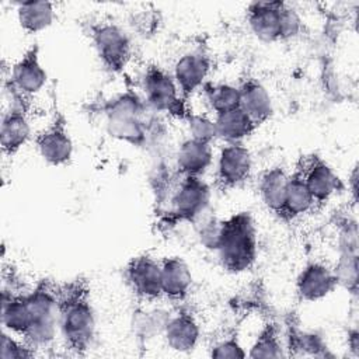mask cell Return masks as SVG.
Segmentation results:
<instances>
[{
    "label": "cell",
    "mask_w": 359,
    "mask_h": 359,
    "mask_svg": "<svg viewBox=\"0 0 359 359\" xmlns=\"http://www.w3.org/2000/svg\"><path fill=\"white\" fill-rule=\"evenodd\" d=\"M349 189L352 192L353 201L356 202V194H358V165L353 167L351 175H349Z\"/></svg>",
    "instance_id": "36"
},
{
    "label": "cell",
    "mask_w": 359,
    "mask_h": 359,
    "mask_svg": "<svg viewBox=\"0 0 359 359\" xmlns=\"http://www.w3.org/2000/svg\"><path fill=\"white\" fill-rule=\"evenodd\" d=\"M215 251L226 272L241 273L252 268L257 261L258 240L250 212H237L220 220Z\"/></svg>",
    "instance_id": "2"
},
{
    "label": "cell",
    "mask_w": 359,
    "mask_h": 359,
    "mask_svg": "<svg viewBox=\"0 0 359 359\" xmlns=\"http://www.w3.org/2000/svg\"><path fill=\"white\" fill-rule=\"evenodd\" d=\"M163 296L171 302H184L192 286V272L181 257H167L161 262Z\"/></svg>",
    "instance_id": "21"
},
{
    "label": "cell",
    "mask_w": 359,
    "mask_h": 359,
    "mask_svg": "<svg viewBox=\"0 0 359 359\" xmlns=\"http://www.w3.org/2000/svg\"><path fill=\"white\" fill-rule=\"evenodd\" d=\"M213 161L212 144L194 139L184 140L175 154L177 177H202Z\"/></svg>",
    "instance_id": "20"
},
{
    "label": "cell",
    "mask_w": 359,
    "mask_h": 359,
    "mask_svg": "<svg viewBox=\"0 0 359 359\" xmlns=\"http://www.w3.org/2000/svg\"><path fill=\"white\" fill-rule=\"evenodd\" d=\"M210 66V57L203 52H188L175 62L172 77L181 97L187 102L189 97L206 83Z\"/></svg>",
    "instance_id": "14"
},
{
    "label": "cell",
    "mask_w": 359,
    "mask_h": 359,
    "mask_svg": "<svg viewBox=\"0 0 359 359\" xmlns=\"http://www.w3.org/2000/svg\"><path fill=\"white\" fill-rule=\"evenodd\" d=\"M147 108L146 101L132 88L105 101L101 112L108 135L132 146H144L150 135V126L144 119Z\"/></svg>",
    "instance_id": "3"
},
{
    "label": "cell",
    "mask_w": 359,
    "mask_h": 359,
    "mask_svg": "<svg viewBox=\"0 0 359 359\" xmlns=\"http://www.w3.org/2000/svg\"><path fill=\"white\" fill-rule=\"evenodd\" d=\"M163 335L172 351H194L201 338V327L194 311L188 307H181L174 316H170Z\"/></svg>",
    "instance_id": "16"
},
{
    "label": "cell",
    "mask_w": 359,
    "mask_h": 359,
    "mask_svg": "<svg viewBox=\"0 0 359 359\" xmlns=\"http://www.w3.org/2000/svg\"><path fill=\"white\" fill-rule=\"evenodd\" d=\"M143 91L146 104L157 112H165L184 121L191 111L187 101L181 97L172 74L157 65H149L146 67Z\"/></svg>",
    "instance_id": "6"
},
{
    "label": "cell",
    "mask_w": 359,
    "mask_h": 359,
    "mask_svg": "<svg viewBox=\"0 0 359 359\" xmlns=\"http://www.w3.org/2000/svg\"><path fill=\"white\" fill-rule=\"evenodd\" d=\"M31 311V327L24 341L35 351L49 346L59 330L57 283L41 279L34 289L27 292Z\"/></svg>",
    "instance_id": "4"
},
{
    "label": "cell",
    "mask_w": 359,
    "mask_h": 359,
    "mask_svg": "<svg viewBox=\"0 0 359 359\" xmlns=\"http://www.w3.org/2000/svg\"><path fill=\"white\" fill-rule=\"evenodd\" d=\"M316 208L313 196L306 185L303 170L300 160L296 164L294 171L287 178V187H286V198H285V208L282 220L290 222Z\"/></svg>",
    "instance_id": "24"
},
{
    "label": "cell",
    "mask_w": 359,
    "mask_h": 359,
    "mask_svg": "<svg viewBox=\"0 0 359 359\" xmlns=\"http://www.w3.org/2000/svg\"><path fill=\"white\" fill-rule=\"evenodd\" d=\"M338 285L344 286L353 296L358 293V254L341 252L339 259L332 269Z\"/></svg>",
    "instance_id": "29"
},
{
    "label": "cell",
    "mask_w": 359,
    "mask_h": 359,
    "mask_svg": "<svg viewBox=\"0 0 359 359\" xmlns=\"http://www.w3.org/2000/svg\"><path fill=\"white\" fill-rule=\"evenodd\" d=\"M184 121L188 125L191 139L202 142V143H209V144H212V142L217 139L215 119H210L206 115L195 114V112L189 111Z\"/></svg>",
    "instance_id": "31"
},
{
    "label": "cell",
    "mask_w": 359,
    "mask_h": 359,
    "mask_svg": "<svg viewBox=\"0 0 359 359\" xmlns=\"http://www.w3.org/2000/svg\"><path fill=\"white\" fill-rule=\"evenodd\" d=\"M35 146L41 158L53 167L65 165L73 156V140L69 133L67 119L60 111L55 91L52 93L50 123L35 136Z\"/></svg>",
    "instance_id": "8"
},
{
    "label": "cell",
    "mask_w": 359,
    "mask_h": 359,
    "mask_svg": "<svg viewBox=\"0 0 359 359\" xmlns=\"http://www.w3.org/2000/svg\"><path fill=\"white\" fill-rule=\"evenodd\" d=\"M285 351L290 356H314V358H332L325 341L321 335L310 331H303L293 318L286 321Z\"/></svg>",
    "instance_id": "22"
},
{
    "label": "cell",
    "mask_w": 359,
    "mask_h": 359,
    "mask_svg": "<svg viewBox=\"0 0 359 359\" xmlns=\"http://www.w3.org/2000/svg\"><path fill=\"white\" fill-rule=\"evenodd\" d=\"M168 318H170V314L163 313L160 310L150 311V313L139 311L135 314L133 328H135L136 334L139 335V338H142V339L151 338L158 331L164 332Z\"/></svg>",
    "instance_id": "30"
},
{
    "label": "cell",
    "mask_w": 359,
    "mask_h": 359,
    "mask_svg": "<svg viewBox=\"0 0 359 359\" xmlns=\"http://www.w3.org/2000/svg\"><path fill=\"white\" fill-rule=\"evenodd\" d=\"M217 139L224 143H243L258 128L254 121L238 107L231 111L217 114L215 118Z\"/></svg>",
    "instance_id": "25"
},
{
    "label": "cell",
    "mask_w": 359,
    "mask_h": 359,
    "mask_svg": "<svg viewBox=\"0 0 359 359\" xmlns=\"http://www.w3.org/2000/svg\"><path fill=\"white\" fill-rule=\"evenodd\" d=\"M346 344H348V348H349L352 356L358 358L359 356V331L356 327H353L348 331Z\"/></svg>",
    "instance_id": "35"
},
{
    "label": "cell",
    "mask_w": 359,
    "mask_h": 359,
    "mask_svg": "<svg viewBox=\"0 0 359 359\" xmlns=\"http://www.w3.org/2000/svg\"><path fill=\"white\" fill-rule=\"evenodd\" d=\"M303 28V21L296 8L285 3L282 13V41L296 38Z\"/></svg>",
    "instance_id": "34"
},
{
    "label": "cell",
    "mask_w": 359,
    "mask_h": 359,
    "mask_svg": "<svg viewBox=\"0 0 359 359\" xmlns=\"http://www.w3.org/2000/svg\"><path fill=\"white\" fill-rule=\"evenodd\" d=\"M202 88L209 107L216 115L240 107V91L237 86L229 83H205Z\"/></svg>",
    "instance_id": "28"
},
{
    "label": "cell",
    "mask_w": 359,
    "mask_h": 359,
    "mask_svg": "<svg viewBox=\"0 0 359 359\" xmlns=\"http://www.w3.org/2000/svg\"><path fill=\"white\" fill-rule=\"evenodd\" d=\"M125 279L140 302H153L163 296L161 265L153 257H133L125 266Z\"/></svg>",
    "instance_id": "10"
},
{
    "label": "cell",
    "mask_w": 359,
    "mask_h": 359,
    "mask_svg": "<svg viewBox=\"0 0 359 359\" xmlns=\"http://www.w3.org/2000/svg\"><path fill=\"white\" fill-rule=\"evenodd\" d=\"M287 178L289 174L286 170L280 165H275L266 168L258 181V192L262 203L279 219H282L283 215Z\"/></svg>",
    "instance_id": "23"
},
{
    "label": "cell",
    "mask_w": 359,
    "mask_h": 359,
    "mask_svg": "<svg viewBox=\"0 0 359 359\" xmlns=\"http://www.w3.org/2000/svg\"><path fill=\"white\" fill-rule=\"evenodd\" d=\"M17 20L27 34H38L55 21V8L50 1H22L17 4Z\"/></svg>",
    "instance_id": "26"
},
{
    "label": "cell",
    "mask_w": 359,
    "mask_h": 359,
    "mask_svg": "<svg viewBox=\"0 0 359 359\" xmlns=\"http://www.w3.org/2000/svg\"><path fill=\"white\" fill-rule=\"evenodd\" d=\"M303 177L306 185L313 196L314 205L321 206L342 188L339 177L334 172L331 165L318 154L300 157Z\"/></svg>",
    "instance_id": "11"
},
{
    "label": "cell",
    "mask_w": 359,
    "mask_h": 359,
    "mask_svg": "<svg viewBox=\"0 0 359 359\" xmlns=\"http://www.w3.org/2000/svg\"><path fill=\"white\" fill-rule=\"evenodd\" d=\"M285 345L282 344L279 327L275 323H266L258 332L255 341L252 342L250 352L247 353L248 358L252 359H275L285 356Z\"/></svg>",
    "instance_id": "27"
},
{
    "label": "cell",
    "mask_w": 359,
    "mask_h": 359,
    "mask_svg": "<svg viewBox=\"0 0 359 359\" xmlns=\"http://www.w3.org/2000/svg\"><path fill=\"white\" fill-rule=\"evenodd\" d=\"M90 38L105 70L122 73L132 55L130 38L123 28L114 22H97L90 27Z\"/></svg>",
    "instance_id": "7"
},
{
    "label": "cell",
    "mask_w": 359,
    "mask_h": 359,
    "mask_svg": "<svg viewBox=\"0 0 359 359\" xmlns=\"http://www.w3.org/2000/svg\"><path fill=\"white\" fill-rule=\"evenodd\" d=\"M13 335L3 330L0 337V359H31L36 355V351L24 339L18 341Z\"/></svg>",
    "instance_id": "32"
},
{
    "label": "cell",
    "mask_w": 359,
    "mask_h": 359,
    "mask_svg": "<svg viewBox=\"0 0 359 359\" xmlns=\"http://www.w3.org/2000/svg\"><path fill=\"white\" fill-rule=\"evenodd\" d=\"M210 194V187L201 177H178L168 210L161 213L158 226L170 229L178 223H195L202 219L209 206Z\"/></svg>",
    "instance_id": "5"
},
{
    "label": "cell",
    "mask_w": 359,
    "mask_h": 359,
    "mask_svg": "<svg viewBox=\"0 0 359 359\" xmlns=\"http://www.w3.org/2000/svg\"><path fill=\"white\" fill-rule=\"evenodd\" d=\"M31 137L28 111L20 107H10L3 114L0 125V146L4 156L17 154Z\"/></svg>",
    "instance_id": "18"
},
{
    "label": "cell",
    "mask_w": 359,
    "mask_h": 359,
    "mask_svg": "<svg viewBox=\"0 0 359 359\" xmlns=\"http://www.w3.org/2000/svg\"><path fill=\"white\" fill-rule=\"evenodd\" d=\"M285 1H252L245 10L251 32L262 42L282 41V13Z\"/></svg>",
    "instance_id": "13"
},
{
    "label": "cell",
    "mask_w": 359,
    "mask_h": 359,
    "mask_svg": "<svg viewBox=\"0 0 359 359\" xmlns=\"http://www.w3.org/2000/svg\"><path fill=\"white\" fill-rule=\"evenodd\" d=\"M252 156L244 143H226L217 156L215 188L224 192L243 184L251 174Z\"/></svg>",
    "instance_id": "9"
},
{
    "label": "cell",
    "mask_w": 359,
    "mask_h": 359,
    "mask_svg": "<svg viewBox=\"0 0 359 359\" xmlns=\"http://www.w3.org/2000/svg\"><path fill=\"white\" fill-rule=\"evenodd\" d=\"M337 286L334 271L321 262L307 264L296 279V293L302 302H318L331 294Z\"/></svg>",
    "instance_id": "15"
},
{
    "label": "cell",
    "mask_w": 359,
    "mask_h": 359,
    "mask_svg": "<svg viewBox=\"0 0 359 359\" xmlns=\"http://www.w3.org/2000/svg\"><path fill=\"white\" fill-rule=\"evenodd\" d=\"M209 355L215 359H243L247 352L241 346L237 334H231L210 346Z\"/></svg>",
    "instance_id": "33"
},
{
    "label": "cell",
    "mask_w": 359,
    "mask_h": 359,
    "mask_svg": "<svg viewBox=\"0 0 359 359\" xmlns=\"http://www.w3.org/2000/svg\"><path fill=\"white\" fill-rule=\"evenodd\" d=\"M48 80V73L41 65L39 45L32 43L13 65L7 81L22 95L31 98L39 93Z\"/></svg>",
    "instance_id": "12"
},
{
    "label": "cell",
    "mask_w": 359,
    "mask_h": 359,
    "mask_svg": "<svg viewBox=\"0 0 359 359\" xmlns=\"http://www.w3.org/2000/svg\"><path fill=\"white\" fill-rule=\"evenodd\" d=\"M57 306L59 331L66 349L77 356L87 355L95 338V313L87 279L57 283Z\"/></svg>",
    "instance_id": "1"
},
{
    "label": "cell",
    "mask_w": 359,
    "mask_h": 359,
    "mask_svg": "<svg viewBox=\"0 0 359 359\" xmlns=\"http://www.w3.org/2000/svg\"><path fill=\"white\" fill-rule=\"evenodd\" d=\"M237 87L240 91V108L257 126L265 123L273 114L272 100L265 86L254 77H245Z\"/></svg>",
    "instance_id": "19"
},
{
    "label": "cell",
    "mask_w": 359,
    "mask_h": 359,
    "mask_svg": "<svg viewBox=\"0 0 359 359\" xmlns=\"http://www.w3.org/2000/svg\"><path fill=\"white\" fill-rule=\"evenodd\" d=\"M0 316L3 328L24 339L31 327V311L27 300V292L4 286L1 290Z\"/></svg>",
    "instance_id": "17"
}]
</instances>
